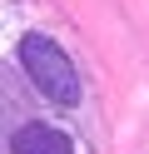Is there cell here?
<instances>
[{
	"mask_svg": "<svg viewBox=\"0 0 149 154\" xmlns=\"http://www.w3.org/2000/svg\"><path fill=\"white\" fill-rule=\"evenodd\" d=\"M10 154H75V139H70L60 124L25 119L15 134H10Z\"/></svg>",
	"mask_w": 149,
	"mask_h": 154,
	"instance_id": "2",
	"label": "cell"
},
{
	"mask_svg": "<svg viewBox=\"0 0 149 154\" xmlns=\"http://www.w3.org/2000/svg\"><path fill=\"white\" fill-rule=\"evenodd\" d=\"M15 60H20V70H25V80L35 85V94H45L60 109H75L79 104L85 85H79V70H75V60L65 55L60 40H50L45 30H25L20 45H15Z\"/></svg>",
	"mask_w": 149,
	"mask_h": 154,
	"instance_id": "1",
	"label": "cell"
}]
</instances>
